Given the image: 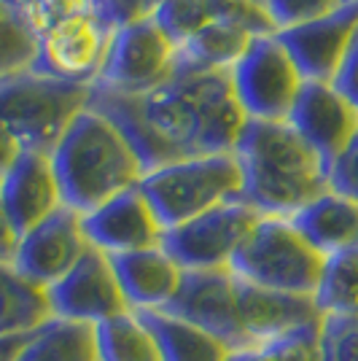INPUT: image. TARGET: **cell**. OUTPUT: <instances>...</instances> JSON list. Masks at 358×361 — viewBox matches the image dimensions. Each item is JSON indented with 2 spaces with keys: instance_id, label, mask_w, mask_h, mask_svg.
I'll return each instance as SVG.
<instances>
[{
  "instance_id": "12",
  "label": "cell",
  "mask_w": 358,
  "mask_h": 361,
  "mask_svg": "<svg viewBox=\"0 0 358 361\" xmlns=\"http://www.w3.org/2000/svg\"><path fill=\"white\" fill-rule=\"evenodd\" d=\"M46 294L54 318L81 321L92 326L130 310L116 281L111 256L92 245L73 264V270L65 272L57 283L46 288Z\"/></svg>"
},
{
  "instance_id": "7",
  "label": "cell",
  "mask_w": 358,
  "mask_h": 361,
  "mask_svg": "<svg viewBox=\"0 0 358 361\" xmlns=\"http://www.w3.org/2000/svg\"><path fill=\"white\" fill-rule=\"evenodd\" d=\"M229 81L245 119L285 121L304 78L275 32L256 35L232 68Z\"/></svg>"
},
{
  "instance_id": "27",
  "label": "cell",
  "mask_w": 358,
  "mask_h": 361,
  "mask_svg": "<svg viewBox=\"0 0 358 361\" xmlns=\"http://www.w3.org/2000/svg\"><path fill=\"white\" fill-rule=\"evenodd\" d=\"M315 305L323 316L358 318V245L326 256Z\"/></svg>"
},
{
  "instance_id": "17",
  "label": "cell",
  "mask_w": 358,
  "mask_h": 361,
  "mask_svg": "<svg viewBox=\"0 0 358 361\" xmlns=\"http://www.w3.org/2000/svg\"><path fill=\"white\" fill-rule=\"evenodd\" d=\"M285 121L326 162V167L337 159V154L358 133L356 108L331 84H318V81L302 84V92H299L297 103Z\"/></svg>"
},
{
  "instance_id": "14",
  "label": "cell",
  "mask_w": 358,
  "mask_h": 361,
  "mask_svg": "<svg viewBox=\"0 0 358 361\" xmlns=\"http://www.w3.org/2000/svg\"><path fill=\"white\" fill-rule=\"evenodd\" d=\"M90 243L84 238L81 213L70 208H57L41 224L19 235L14 251V267L27 275L32 283L49 288L87 254Z\"/></svg>"
},
{
  "instance_id": "4",
  "label": "cell",
  "mask_w": 358,
  "mask_h": 361,
  "mask_svg": "<svg viewBox=\"0 0 358 361\" xmlns=\"http://www.w3.org/2000/svg\"><path fill=\"white\" fill-rule=\"evenodd\" d=\"M84 84H70L32 68L0 78V137L19 151L51 154L68 124L90 103Z\"/></svg>"
},
{
  "instance_id": "2",
  "label": "cell",
  "mask_w": 358,
  "mask_h": 361,
  "mask_svg": "<svg viewBox=\"0 0 358 361\" xmlns=\"http://www.w3.org/2000/svg\"><path fill=\"white\" fill-rule=\"evenodd\" d=\"M235 157L242 170V202L261 216L288 219L328 192V167L288 121L248 119Z\"/></svg>"
},
{
  "instance_id": "24",
  "label": "cell",
  "mask_w": 358,
  "mask_h": 361,
  "mask_svg": "<svg viewBox=\"0 0 358 361\" xmlns=\"http://www.w3.org/2000/svg\"><path fill=\"white\" fill-rule=\"evenodd\" d=\"M254 38L256 32L240 22L210 25L180 41L178 65L195 71H229Z\"/></svg>"
},
{
  "instance_id": "1",
  "label": "cell",
  "mask_w": 358,
  "mask_h": 361,
  "mask_svg": "<svg viewBox=\"0 0 358 361\" xmlns=\"http://www.w3.org/2000/svg\"><path fill=\"white\" fill-rule=\"evenodd\" d=\"M87 106L119 127L146 173L189 157L235 151L248 121L235 100L229 71L183 65L159 87L137 94L94 84Z\"/></svg>"
},
{
  "instance_id": "21",
  "label": "cell",
  "mask_w": 358,
  "mask_h": 361,
  "mask_svg": "<svg viewBox=\"0 0 358 361\" xmlns=\"http://www.w3.org/2000/svg\"><path fill=\"white\" fill-rule=\"evenodd\" d=\"M288 221L323 256L358 245V202L331 189L288 216Z\"/></svg>"
},
{
  "instance_id": "29",
  "label": "cell",
  "mask_w": 358,
  "mask_h": 361,
  "mask_svg": "<svg viewBox=\"0 0 358 361\" xmlns=\"http://www.w3.org/2000/svg\"><path fill=\"white\" fill-rule=\"evenodd\" d=\"M321 361H358V318L323 316L318 329Z\"/></svg>"
},
{
  "instance_id": "3",
  "label": "cell",
  "mask_w": 358,
  "mask_h": 361,
  "mask_svg": "<svg viewBox=\"0 0 358 361\" xmlns=\"http://www.w3.org/2000/svg\"><path fill=\"white\" fill-rule=\"evenodd\" d=\"M49 157L62 205L81 216L135 189L146 176L124 133L90 106L73 116Z\"/></svg>"
},
{
  "instance_id": "6",
  "label": "cell",
  "mask_w": 358,
  "mask_h": 361,
  "mask_svg": "<svg viewBox=\"0 0 358 361\" xmlns=\"http://www.w3.org/2000/svg\"><path fill=\"white\" fill-rule=\"evenodd\" d=\"M326 256L318 254L299 229L280 216H261L237 248L229 270L254 286L315 297Z\"/></svg>"
},
{
  "instance_id": "18",
  "label": "cell",
  "mask_w": 358,
  "mask_h": 361,
  "mask_svg": "<svg viewBox=\"0 0 358 361\" xmlns=\"http://www.w3.org/2000/svg\"><path fill=\"white\" fill-rule=\"evenodd\" d=\"M237 316L248 345L254 348L304 326H315L323 313L318 310L315 297L269 291L237 278Z\"/></svg>"
},
{
  "instance_id": "19",
  "label": "cell",
  "mask_w": 358,
  "mask_h": 361,
  "mask_svg": "<svg viewBox=\"0 0 358 361\" xmlns=\"http://www.w3.org/2000/svg\"><path fill=\"white\" fill-rule=\"evenodd\" d=\"M124 302L132 313L164 310L175 297L183 278V267L162 245L111 256Z\"/></svg>"
},
{
  "instance_id": "32",
  "label": "cell",
  "mask_w": 358,
  "mask_h": 361,
  "mask_svg": "<svg viewBox=\"0 0 358 361\" xmlns=\"http://www.w3.org/2000/svg\"><path fill=\"white\" fill-rule=\"evenodd\" d=\"M3 3H8L30 25L32 32L44 30L46 25H51L60 16L92 6V0H3Z\"/></svg>"
},
{
  "instance_id": "22",
  "label": "cell",
  "mask_w": 358,
  "mask_h": 361,
  "mask_svg": "<svg viewBox=\"0 0 358 361\" xmlns=\"http://www.w3.org/2000/svg\"><path fill=\"white\" fill-rule=\"evenodd\" d=\"M49 318L54 316L46 288L22 275L14 262L0 259V337L30 334Z\"/></svg>"
},
{
  "instance_id": "20",
  "label": "cell",
  "mask_w": 358,
  "mask_h": 361,
  "mask_svg": "<svg viewBox=\"0 0 358 361\" xmlns=\"http://www.w3.org/2000/svg\"><path fill=\"white\" fill-rule=\"evenodd\" d=\"M162 27L173 41L180 44L183 38L195 35L202 27L221 25V22H240L251 27L256 35L275 32V25L267 16V8L251 0H167L156 14Z\"/></svg>"
},
{
  "instance_id": "26",
  "label": "cell",
  "mask_w": 358,
  "mask_h": 361,
  "mask_svg": "<svg viewBox=\"0 0 358 361\" xmlns=\"http://www.w3.org/2000/svg\"><path fill=\"white\" fill-rule=\"evenodd\" d=\"M94 340L100 361H162L149 326L132 310L100 321Z\"/></svg>"
},
{
  "instance_id": "36",
  "label": "cell",
  "mask_w": 358,
  "mask_h": 361,
  "mask_svg": "<svg viewBox=\"0 0 358 361\" xmlns=\"http://www.w3.org/2000/svg\"><path fill=\"white\" fill-rule=\"evenodd\" d=\"M16 240H19V238H16V232L11 229V224H8L6 211H3V202H0V259H6V262L14 259Z\"/></svg>"
},
{
  "instance_id": "25",
  "label": "cell",
  "mask_w": 358,
  "mask_h": 361,
  "mask_svg": "<svg viewBox=\"0 0 358 361\" xmlns=\"http://www.w3.org/2000/svg\"><path fill=\"white\" fill-rule=\"evenodd\" d=\"M16 361H100L94 326L68 318H49L30 331Z\"/></svg>"
},
{
  "instance_id": "34",
  "label": "cell",
  "mask_w": 358,
  "mask_h": 361,
  "mask_svg": "<svg viewBox=\"0 0 358 361\" xmlns=\"http://www.w3.org/2000/svg\"><path fill=\"white\" fill-rule=\"evenodd\" d=\"M328 189L358 202V133L328 165Z\"/></svg>"
},
{
  "instance_id": "5",
  "label": "cell",
  "mask_w": 358,
  "mask_h": 361,
  "mask_svg": "<svg viewBox=\"0 0 358 361\" xmlns=\"http://www.w3.org/2000/svg\"><path fill=\"white\" fill-rule=\"evenodd\" d=\"M137 189L164 229H173L210 208L242 200V170L235 151L189 157L149 170Z\"/></svg>"
},
{
  "instance_id": "35",
  "label": "cell",
  "mask_w": 358,
  "mask_h": 361,
  "mask_svg": "<svg viewBox=\"0 0 358 361\" xmlns=\"http://www.w3.org/2000/svg\"><path fill=\"white\" fill-rule=\"evenodd\" d=\"M331 87L358 111V32L356 38H353V44H350V49H347V54H345L337 75L331 78Z\"/></svg>"
},
{
  "instance_id": "13",
  "label": "cell",
  "mask_w": 358,
  "mask_h": 361,
  "mask_svg": "<svg viewBox=\"0 0 358 361\" xmlns=\"http://www.w3.org/2000/svg\"><path fill=\"white\" fill-rule=\"evenodd\" d=\"M358 32V0H347L337 11L313 19L307 25H297L288 30H278V41L283 44L288 57L304 81L331 84L342 65L347 49Z\"/></svg>"
},
{
  "instance_id": "16",
  "label": "cell",
  "mask_w": 358,
  "mask_h": 361,
  "mask_svg": "<svg viewBox=\"0 0 358 361\" xmlns=\"http://www.w3.org/2000/svg\"><path fill=\"white\" fill-rule=\"evenodd\" d=\"M0 202L16 238L62 208L51 157L41 151H22L0 176Z\"/></svg>"
},
{
  "instance_id": "8",
  "label": "cell",
  "mask_w": 358,
  "mask_h": 361,
  "mask_svg": "<svg viewBox=\"0 0 358 361\" xmlns=\"http://www.w3.org/2000/svg\"><path fill=\"white\" fill-rule=\"evenodd\" d=\"M111 38L113 27L92 3L35 32V60L30 68L60 81L92 87L100 78Z\"/></svg>"
},
{
  "instance_id": "23",
  "label": "cell",
  "mask_w": 358,
  "mask_h": 361,
  "mask_svg": "<svg viewBox=\"0 0 358 361\" xmlns=\"http://www.w3.org/2000/svg\"><path fill=\"white\" fill-rule=\"evenodd\" d=\"M137 316L149 326L162 361H229L232 350L189 321H180L164 310H143Z\"/></svg>"
},
{
  "instance_id": "30",
  "label": "cell",
  "mask_w": 358,
  "mask_h": 361,
  "mask_svg": "<svg viewBox=\"0 0 358 361\" xmlns=\"http://www.w3.org/2000/svg\"><path fill=\"white\" fill-rule=\"evenodd\" d=\"M342 3H347V0H267L264 8H267V16L272 19L275 32H278L321 19V16L337 11Z\"/></svg>"
},
{
  "instance_id": "28",
  "label": "cell",
  "mask_w": 358,
  "mask_h": 361,
  "mask_svg": "<svg viewBox=\"0 0 358 361\" xmlns=\"http://www.w3.org/2000/svg\"><path fill=\"white\" fill-rule=\"evenodd\" d=\"M35 60V32L8 3L0 0V78L30 68Z\"/></svg>"
},
{
  "instance_id": "9",
  "label": "cell",
  "mask_w": 358,
  "mask_h": 361,
  "mask_svg": "<svg viewBox=\"0 0 358 361\" xmlns=\"http://www.w3.org/2000/svg\"><path fill=\"white\" fill-rule=\"evenodd\" d=\"M178 68V44L156 16L113 30L97 87L116 92H149ZM92 84V87H94Z\"/></svg>"
},
{
  "instance_id": "31",
  "label": "cell",
  "mask_w": 358,
  "mask_h": 361,
  "mask_svg": "<svg viewBox=\"0 0 358 361\" xmlns=\"http://www.w3.org/2000/svg\"><path fill=\"white\" fill-rule=\"evenodd\" d=\"M318 329H321V324L304 326V329L283 334L278 340H269L261 348L267 350L272 361H321Z\"/></svg>"
},
{
  "instance_id": "15",
  "label": "cell",
  "mask_w": 358,
  "mask_h": 361,
  "mask_svg": "<svg viewBox=\"0 0 358 361\" xmlns=\"http://www.w3.org/2000/svg\"><path fill=\"white\" fill-rule=\"evenodd\" d=\"M84 238L92 248L108 256L162 245L164 226L143 192L135 186L81 216Z\"/></svg>"
},
{
  "instance_id": "39",
  "label": "cell",
  "mask_w": 358,
  "mask_h": 361,
  "mask_svg": "<svg viewBox=\"0 0 358 361\" xmlns=\"http://www.w3.org/2000/svg\"><path fill=\"white\" fill-rule=\"evenodd\" d=\"M251 3H259V6H264V3H267V0H251Z\"/></svg>"
},
{
  "instance_id": "37",
  "label": "cell",
  "mask_w": 358,
  "mask_h": 361,
  "mask_svg": "<svg viewBox=\"0 0 358 361\" xmlns=\"http://www.w3.org/2000/svg\"><path fill=\"white\" fill-rule=\"evenodd\" d=\"M30 334H11V337H0V361H16L19 350L25 348Z\"/></svg>"
},
{
  "instance_id": "10",
  "label": "cell",
  "mask_w": 358,
  "mask_h": 361,
  "mask_svg": "<svg viewBox=\"0 0 358 361\" xmlns=\"http://www.w3.org/2000/svg\"><path fill=\"white\" fill-rule=\"evenodd\" d=\"M261 213L235 200L199 213L183 224L164 229L162 248L183 270H221L229 267L237 248L254 232Z\"/></svg>"
},
{
  "instance_id": "38",
  "label": "cell",
  "mask_w": 358,
  "mask_h": 361,
  "mask_svg": "<svg viewBox=\"0 0 358 361\" xmlns=\"http://www.w3.org/2000/svg\"><path fill=\"white\" fill-rule=\"evenodd\" d=\"M229 361H272V359H269V353L261 345H254V348H242V350H232Z\"/></svg>"
},
{
  "instance_id": "11",
  "label": "cell",
  "mask_w": 358,
  "mask_h": 361,
  "mask_svg": "<svg viewBox=\"0 0 358 361\" xmlns=\"http://www.w3.org/2000/svg\"><path fill=\"white\" fill-rule=\"evenodd\" d=\"M164 313L189 321L221 340L229 350L251 348L237 316V275L221 270H183L180 286Z\"/></svg>"
},
{
  "instance_id": "33",
  "label": "cell",
  "mask_w": 358,
  "mask_h": 361,
  "mask_svg": "<svg viewBox=\"0 0 358 361\" xmlns=\"http://www.w3.org/2000/svg\"><path fill=\"white\" fill-rule=\"evenodd\" d=\"M92 3H94L97 14L116 30V27H124V25L156 16L167 0H92Z\"/></svg>"
}]
</instances>
